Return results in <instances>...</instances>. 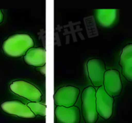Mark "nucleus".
<instances>
[{
  "label": "nucleus",
  "mask_w": 132,
  "mask_h": 123,
  "mask_svg": "<svg viewBox=\"0 0 132 123\" xmlns=\"http://www.w3.org/2000/svg\"><path fill=\"white\" fill-rule=\"evenodd\" d=\"M106 65L101 58H92L87 62V71L92 83L95 87L103 86Z\"/></svg>",
  "instance_id": "0eeeda50"
},
{
  "label": "nucleus",
  "mask_w": 132,
  "mask_h": 123,
  "mask_svg": "<svg viewBox=\"0 0 132 123\" xmlns=\"http://www.w3.org/2000/svg\"><path fill=\"white\" fill-rule=\"evenodd\" d=\"M55 115L57 123H80L81 111L76 106L63 107L57 106Z\"/></svg>",
  "instance_id": "1a4fd4ad"
},
{
  "label": "nucleus",
  "mask_w": 132,
  "mask_h": 123,
  "mask_svg": "<svg viewBox=\"0 0 132 123\" xmlns=\"http://www.w3.org/2000/svg\"><path fill=\"white\" fill-rule=\"evenodd\" d=\"M33 47H34L33 38L27 33L12 35L5 40L2 45L3 51L5 55L12 58L24 56L28 50Z\"/></svg>",
  "instance_id": "f257e3e1"
},
{
  "label": "nucleus",
  "mask_w": 132,
  "mask_h": 123,
  "mask_svg": "<svg viewBox=\"0 0 132 123\" xmlns=\"http://www.w3.org/2000/svg\"><path fill=\"white\" fill-rule=\"evenodd\" d=\"M27 106L30 109L35 115H39L41 117L46 116V106L40 102H28Z\"/></svg>",
  "instance_id": "ddd939ff"
},
{
  "label": "nucleus",
  "mask_w": 132,
  "mask_h": 123,
  "mask_svg": "<svg viewBox=\"0 0 132 123\" xmlns=\"http://www.w3.org/2000/svg\"><path fill=\"white\" fill-rule=\"evenodd\" d=\"M1 108L6 114L16 115L19 117L34 118L36 117L27 105L19 100L5 101L1 104Z\"/></svg>",
  "instance_id": "6e6552de"
},
{
  "label": "nucleus",
  "mask_w": 132,
  "mask_h": 123,
  "mask_svg": "<svg viewBox=\"0 0 132 123\" xmlns=\"http://www.w3.org/2000/svg\"><path fill=\"white\" fill-rule=\"evenodd\" d=\"M80 89L75 86L68 85L58 88L54 94V101L56 106L71 107L74 106L80 94Z\"/></svg>",
  "instance_id": "20e7f679"
},
{
  "label": "nucleus",
  "mask_w": 132,
  "mask_h": 123,
  "mask_svg": "<svg viewBox=\"0 0 132 123\" xmlns=\"http://www.w3.org/2000/svg\"><path fill=\"white\" fill-rule=\"evenodd\" d=\"M119 65L122 68V74L128 81L132 82V44L123 47L120 55Z\"/></svg>",
  "instance_id": "9b49d317"
},
{
  "label": "nucleus",
  "mask_w": 132,
  "mask_h": 123,
  "mask_svg": "<svg viewBox=\"0 0 132 123\" xmlns=\"http://www.w3.org/2000/svg\"><path fill=\"white\" fill-rule=\"evenodd\" d=\"M95 94L96 90L92 86L84 88L81 93L82 115L86 123H96L98 120Z\"/></svg>",
  "instance_id": "f03ea898"
},
{
  "label": "nucleus",
  "mask_w": 132,
  "mask_h": 123,
  "mask_svg": "<svg viewBox=\"0 0 132 123\" xmlns=\"http://www.w3.org/2000/svg\"><path fill=\"white\" fill-rule=\"evenodd\" d=\"M3 19H4L3 13V12L1 11V10H0V24L2 23V22L3 21Z\"/></svg>",
  "instance_id": "2eb2a0df"
},
{
  "label": "nucleus",
  "mask_w": 132,
  "mask_h": 123,
  "mask_svg": "<svg viewBox=\"0 0 132 123\" xmlns=\"http://www.w3.org/2000/svg\"><path fill=\"white\" fill-rule=\"evenodd\" d=\"M24 61L30 66L40 67L46 64V49L43 47H33L23 56Z\"/></svg>",
  "instance_id": "9d476101"
},
{
  "label": "nucleus",
  "mask_w": 132,
  "mask_h": 123,
  "mask_svg": "<svg viewBox=\"0 0 132 123\" xmlns=\"http://www.w3.org/2000/svg\"><path fill=\"white\" fill-rule=\"evenodd\" d=\"M95 18L98 24L103 28H110L116 23L118 10L116 9L95 10Z\"/></svg>",
  "instance_id": "f8f14e48"
},
{
  "label": "nucleus",
  "mask_w": 132,
  "mask_h": 123,
  "mask_svg": "<svg viewBox=\"0 0 132 123\" xmlns=\"http://www.w3.org/2000/svg\"><path fill=\"white\" fill-rule=\"evenodd\" d=\"M95 97L98 115L105 120H108L113 114L114 99L104 90L103 86L97 90Z\"/></svg>",
  "instance_id": "39448f33"
},
{
  "label": "nucleus",
  "mask_w": 132,
  "mask_h": 123,
  "mask_svg": "<svg viewBox=\"0 0 132 123\" xmlns=\"http://www.w3.org/2000/svg\"><path fill=\"white\" fill-rule=\"evenodd\" d=\"M103 87L104 90L112 97H116L121 94L122 90V83L118 70L108 69L106 70Z\"/></svg>",
  "instance_id": "423d86ee"
},
{
  "label": "nucleus",
  "mask_w": 132,
  "mask_h": 123,
  "mask_svg": "<svg viewBox=\"0 0 132 123\" xmlns=\"http://www.w3.org/2000/svg\"><path fill=\"white\" fill-rule=\"evenodd\" d=\"M10 90L15 94L24 97L30 102H40L43 94L37 87L24 80H16L9 85Z\"/></svg>",
  "instance_id": "7ed1b4c3"
},
{
  "label": "nucleus",
  "mask_w": 132,
  "mask_h": 123,
  "mask_svg": "<svg viewBox=\"0 0 132 123\" xmlns=\"http://www.w3.org/2000/svg\"><path fill=\"white\" fill-rule=\"evenodd\" d=\"M37 70H38L43 76H45V69H46V65H43L42 67H37Z\"/></svg>",
  "instance_id": "4468645a"
}]
</instances>
